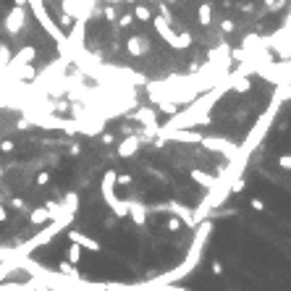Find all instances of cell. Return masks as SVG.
I'll return each instance as SVG.
<instances>
[{"label": "cell", "instance_id": "cell-1", "mask_svg": "<svg viewBox=\"0 0 291 291\" xmlns=\"http://www.w3.org/2000/svg\"><path fill=\"white\" fill-rule=\"evenodd\" d=\"M26 5L32 8L34 19L40 21V26H42V29L48 32L50 37H53V40H56V42L60 45V48H63V45H66V37H63V29H60V26H58L56 21L50 19V13H48V8H45V3H42V0H26Z\"/></svg>", "mask_w": 291, "mask_h": 291}, {"label": "cell", "instance_id": "cell-2", "mask_svg": "<svg viewBox=\"0 0 291 291\" xmlns=\"http://www.w3.org/2000/svg\"><path fill=\"white\" fill-rule=\"evenodd\" d=\"M202 144L207 150H213V152H221V155H226L229 160L236 158V152H239V147H236L233 142L229 139H221V136H202Z\"/></svg>", "mask_w": 291, "mask_h": 291}, {"label": "cell", "instance_id": "cell-3", "mask_svg": "<svg viewBox=\"0 0 291 291\" xmlns=\"http://www.w3.org/2000/svg\"><path fill=\"white\" fill-rule=\"evenodd\" d=\"M158 134L163 136V139H174V142H202V134L199 131H186V129H166V126H160Z\"/></svg>", "mask_w": 291, "mask_h": 291}, {"label": "cell", "instance_id": "cell-4", "mask_svg": "<svg viewBox=\"0 0 291 291\" xmlns=\"http://www.w3.org/2000/svg\"><path fill=\"white\" fill-rule=\"evenodd\" d=\"M24 24H26V8L13 5V11L8 13V19H5V32L8 34H16V32H21Z\"/></svg>", "mask_w": 291, "mask_h": 291}, {"label": "cell", "instance_id": "cell-5", "mask_svg": "<svg viewBox=\"0 0 291 291\" xmlns=\"http://www.w3.org/2000/svg\"><path fill=\"white\" fill-rule=\"evenodd\" d=\"M68 239L79 244L81 249H89V252H100L103 247H100V241H95L92 236H87V233H81V231H68Z\"/></svg>", "mask_w": 291, "mask_h": 291}, {"label": "cell", "instance_id": "cell-6", "mask_svg": "<svg viewBox=\"0 0 291 291\" xmlns=\"http://www.w3.org/2000/svg\"><path fill=\"white\" fill-rule=\"evenodd\" d=\"M136 152H139V136L136 134L126 136V139L118 144V158H134Z\"/></svg>", "mask_w": 291, "mask_h": 291}, {"label": "cell", "instance_id": "cell-7", "mask_svg": "<svg viewBox=\"0 0 291 291\" xmlns=\"http://www.w3.org/2000/svg\"><path fill=\"white\" fill-rule=\"evenodd\" d=\"M126 50H129V56L142 58L144 53L150 50V45H147V40H144V37H129V40H126Z\"/></svg>", "mask_w": 291, "mask_h": 291}, {"label": "cell", "instance_id": "cell-8", "mask_svg": "<svg viewBox=\"0 0 291 291\" xmlns=\"http://www.w3.org/2000/svg\"><path fill=\"white\" fill-rule=\"evenodd\" d=\"M155 32H158L160 37L171 45V48H174L176 40H178V34H176V32H174V29H171V26L166 24V19H155Z\"/></svg>", "mask_w": 291, "mask_h": 291}, {"label": "cell", "instance_id": "cell-9", "mask_svg": "<svg viewBox=\"0 0 291 291\" xmlns=\"http://www.w3.org/2000/svg\"><path fill=\"white\" fill-rule=\"evenodd\" d=\"M34 56H37V50H34L32 45H24L19 50V56H16V60H8V66H26V63L34 60Z\"/></svg>", "mask_w": 291, "mask_h": 291}, {"label": "cell", "instance_id": "cell-10", "mask_svg": "<svg viewBox=\"0 0 291 291\" xmlns=\"http://www.w3.org/2000/svg\"><path fill=\"white\" fill-rule=\"evenodd\" d=\"M171 213H176L178 215V221L184 223V226H194V213L189 210L186 205H178V202H171Z\"/></svg>", "mask_w": 291, "mask_h": 291}, {"label": "cell", "instance_id": "cell-11", "mask_svg": "<svg viewBox=\"0 0 291 291\" xmlns=\"http://www.w3.org/2000/svg\"><path fill=\"white\" fill-rule=\"evenodd\" d=\"M229 87L233 89V92L244 95V92H249L252 81H249V76H247V74H233V76H231V81H229Z\"/></svg>", "mask_w": 291, "mask_h": 291}, {"label": "cell", "instance_id": "cell-12", "mask_svg": "<svg viewBox=\"0 0 291 291\" xmlns=\"http://www.w3.org/2000/svg\"><path fill=\"white\" fill-rule=\"evenodd\" d=\"M129 215H131V221L139 226V229L147 223V210H144V205H139V202H129Z\"/></svg>", "mask_w": 291, "mask_h": 291}, {"label": "cell", "instance_id": "cell-13", "mask_svg": "<svg viewBox=\"0 0 291 291\" xmlns=\"http://www.w3.org/2000/svg\"><path fill=\"white\" fill-rule=\"evenodd\" d=\"M53 218H50V213H48V207H34V210L29 213V223L32 226H42V223H50Z\"/></svg>", "mask_w": 291, "mask_h": 291}, {"label": "cell", "instance_id": "cell-14", "mask_svg": "<svg viewBox=\"0 0 291 291\" xmlns=\"http://www.w3.org/2000/svg\"><path fill=\"white\" fill-rule=\"evenodd\" d=\"M197 19H199V24H202V26H210L213 24V5L210 3H199Z\"/></svg>", "mask_w": 291, "mask_h": 291}, {"label": "cell", "instance_id": "cell-15", "mask_svg": "<svg viewBox=\"0 0 291 291\" xmlns=\"http://www.w3.org/2000/svg\"><path fill=\"white\" fill-rule=\"evenodd\" d=\"M192 178L197 181V184L207 186V189H213V186L218 184V178H215V176H210V174H202V171H192Z\"/></svg>", "mask_w": 291, "mask_h": 291}, {"label": "cell", "instance_id": "cell-16", "mask_svg": "<svg viewBox=\"0 0 291 291\" xmlns=\"http://www.w3.org/2000/svg\"><path fill=\"white\" fill-rule=\"evenodd\" d=\"M134 19H139V21H150V19H152V11H150L147 5H142V3H139V5L134 8Z\"/></svg>", "mask_w": 291, "mask_h": 291}, {"label": "cell", "instance_id": "cell-17", "mask_svg": "<svg viewBox=\"0 0 291 291\" xmlns=\"http://www.w3.org/2000/svg\"><path fill=\"white\" fill-rule=\"evenodd\" d=\"M189 45H192V34H178V40H176V45H174V50H186Z\"/></svg>", "mask_w": 291, "mask_h": 291}, {"label": "cell", "instance_id": "cell-18", "mask_svg": "<svg viewBox=\"0 0 291 291\" xmlns=\"http://www.w3.org/2000/svg\"><path fill=\"white\" fill-rule=\"evenodd\" d=\"M68 262H71V265L81 262V247H79V244H71V249H68Z\"/></svg>", "mask_w": 291, "mask_h": 291}, {"label": "cell", "instance_id": "cell-19", "mask_svg": "<svg viewBox=\"0 0 291 291\" xmlns=\"http://www.w3.org/2000/svg\"><path fill=\"white\" fill-rule=\"evenodd\" d=\"M118 26H123V29H129V26H134V13H123L121 19H116Z\"/></svg>", "mask_w": 291, "mask_h": 291}, {"label": "cell", "instance_id": "cell-20", "mask_svg": "<svg viewBox=\"0 0 291 291\" xmlns=\"http://www.w3.org/2000/svg\"><path fill=\"white\" fill-rule=\"evenodd\" d=\"M58 26H60V29H71V26H74V16H71V13H63L60 21H58Z\"/></svg>", "mask_w": 291, "mask_h": 291}, {"label": "cell", "instance_id": "cell-21", "mask_svg": "<svg viewBox=\"0 0 291 291\" xmlns=\"http://www.w3.org/2000/svg\"><path fill=\"white\" fill-rule=\"evenodd\" d=\"M249 207H252L254 213H265V202H262V199H257V197L249 199Z\"/></svg>", "mask_w": 291, "mask_h": 291}, {"label": "cell", "instance_id": "cell-22", "mask_svg": "<svg viewBox=\"0 0 291 291\" xmlns=\"http://www.w3.org/2000/svg\"><path fill=\"white\" fill-rule=\"evenodd\" d=\"M131 174H116V184H121V186H131Z\"/></svg>", "mask_w": 291, "mask_h": 291}, {"label": "cell", "instance_id": "cell-23", "mask_svg": "<svg viewBox=\"0 0 291 291\" xmlns=\"http://www.w3.org/2000/svg\"><path fill=\"white\" fill-rule=\"evenodd\" d=\"M181 226H184V223H181V221H178V218H174V215H171V218H168V221H166V229H168V231H178V229H181Z\"/></svg>", "mask_w": 291, "mask_h": 291}, {"label": "cell", "instance_id": "cell-24", "mask_svg": "<svg viewBox=\"0 0 291 291\" xmlns=\"http://www.w3.org/2000/svg\"><path fill=\"white\" fill-rule=\"evenodd\" d=\"M8 58H11V53H8L5 45H0V66H8Z\"/></svg>", "mask_w": 291, "mask_h": 291}, {"label": "cell", "instance_id": "cell-25", "mask_svg": "<svg viewBox=\"0 0 291 291\" xmlns=\"http://www.w3.org/2000/svg\"><path fill=\"white\" fill-rule=\"evenodd\" d=\"M37 184H40V186L50 184V171H40V174H37Z\"/></svg>", "mask_w": 291, "mask_h": 291}, {"label": "cell", "instance_id": "cell-26", "mask_svg": "<svg viewBox=\"0 0 291 291\" xmlns=\"http://www.w3.org/2000/svg\"><path fill=\"white\" fill-rule=\"evenodd\" d=\"M278 166L284 168V171H291V155H281L278 158Z\"/></svg>", "mask_w": 291, "mask_h": 291}, {"label": "cell", "instance_id": "cell-27", "mask_svg": "<svg viewBox=\"0 0 291 291\" xmlns=\"http://www.w3.org/2000/svg\"><path fill=\"white\" fill-rule=\"evenodd\" d=\"M160 111L163 113H176L178 108H176V103H160Z\"/></svg>", "mask_w": 291, "mask_h": 291}, {"label": "cell", "instance_id": "cell-28", "mask_svg": "<svg viewBox=\"0 0 291 291\" xmlns=\"http://www.w3.org/2000/svg\"><path fill=\"white\" fill-rule=\"evenodd\" d=\"M0 150H3V152H13V150H16V144H13L11 139H5V142H0Z\"/></svg>", "mask_w": 291, "mask_h": 291}, {"label": "cell", "instance_id": "cell-29", "mask_svg": "<svg viewBox=\"0 0 291 291\" xmlns=\"http://www.w3.org/2000/svg\"><path fill=\"white\" fill-rule=\"evenodd\" d=\"M105 19H108V21H116V19H118V16H116V8H113V5H108V8H105Z\"/></svg>", "mask_w": 291, "mask_h": 291}, {"label": "cell", "instance_id": "cell-30", "mask_svg": "<svg viewBox=\"0 0 291 291\" xmlns=\"http://www.w3.org/2000/svg\"><path fill=\"white\" fill-rule=\"evenodd\" d=\"M11 205L16 207V210H26V202H24L21 197H13V202H11Z\"/></svg>", "mask_w": 291, "mask_h": 291}, {"label": "cell", "instance_id": "cell-31", "mask_svg": "<svg viewBox=\"0 0 291 291\" xmlns=\"http://www.w3.org/2000/svg\"><path fill=\"white\" fill-rule=\"evenodd\" d=\"M100 139H103V144H113V139H116V136H113L111 131H105V134H100Z\"/></svg>", "mask_w": 291, "mask_h": 291}, {"label": "cell", "instance_id": "cell-32", "mask_svg": "<svg viewBox=\"0 0 291 291\" xmlns=\"http://www.w3.org/2000/svg\"><path fill=\"white\" fill-rule=\"evenodd\" d=\"M213 273H215V276H223V265H221V262H213Z\"/></svg>", "mask_w": 291, "mask_h": 291}, {"label": "cell", "instance_id": "cell-33", "mask_svg": "<svg viewBox=\"0 0 291 291\" xmlns=\"http://www.w3.org/2000/svg\"><path fill=\"white\" fill-rule=\"evenodd\" d=\"M221 29H223L226 34H231V32H233V24H231V21H223V24H221Z\"/></svg>", "mask_w": 291, "mask_h": 291}, {"label": "cell", "instance_id": "cell-34", "mask_svg": "<svg viewBox=\"0 0 291 291\" xmlns=\"http://www.w3.org/2000/svg\"><path fill=\"white\" fill-rule=\"evenodd\" d=\"M16 129H19V131H26V129H29V121H24V118H21V121L16 123Z\"/></svg>", "mask_w": 291, "mask_h": 291}, {"label": "cell", "instance_id": "cell-35", "mask_svg": "<svg viewBox=\"0 0 291 291\" xmlns=\"http://www.w3.org/2000/svg\"><path fill=\"white\" fill-rule=\"evenodd\" d=\"M0 221H3V223L8 221V213H5V207H3V202H0Z\"/></svg>", "mask_w": 291, "mask_h": 291}, {"label": "cell", "instance_id": "cell-36", "mask_svg": "<svg viewBox=\"0 0 291 291\" xmlns=\"http://www.w3.org/2000/svg\"><path fill=\"white\" fill-rule=\"evenodd\" d=\"M13 5H19V8H26V0H13Z\"/></svg>", "mask_w": 291, "mask_h": 291}, {"label": "cell", "instance_id": "cell-37", "mask_svg": "<svg viewBox=\"0 0 291 291\" xmlns=\"http://www.w3.org/2000/svg\"><path fill=\"white\" fill-rule=\"evenodd\" d=\"M123 3H134V0H123Z\"/></svg>", "mask_w": 291, "mask_h": 291}, {"label": "cell", "instance_id": "cell-38", "mask_svg": "<svg viewBox=\"0 0 291 291\" xmlns=\"http://www.w3.org/2000/svg\"><path fill=\"white\" fill-rule=\"evenodd\" d=\"M40 291H48V289H40Z\"/></svg>", "mask_w": 291, "mask_h": 291}]
</instances>
